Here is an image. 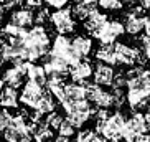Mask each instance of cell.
Returning a JSON list of instances; mask_svg holds the SVG:
<instances>
[{
	"instance_id": "obj_21",
	"label": "cell",
	"mask_w": 150,
	"mask_h": 142,
	"mask_svg": "<svg viewBox=\"0 0 150 142\" xmlns=\"http://www.w3.org/2000/svg\"><path fill=\"white\" fill-rule=\"evenodd\" d=\"M94 56H96L97 61L115 66V41L114 43H101L96 48Z\"/></svg>"
},
{
	"instance_id": "obj_35",
	"label": "cell",
	"mask_w": 150,
	"mask_h": 142,
	"mask_svg": "<svg viewBox=\"0 0 150 142\" xmlns=\"http://www.w3.org/2000/svg\"><path fill=\"white\" fill-rule=\"evenodd\" d=\"M5 13H7V7H5V5L2 4V2H0V25H2V22H4Z\"/></svg>"
},
{
	"instance_id": "obj_3",
	"label": "cell",
	"mask_w": 150,
	"mask_h": 142,
	"mask_svg": "<svg viewBox=\"0 0 150 142\" xmlns=\"http://www.w3.org/2000/svg\"><path fill=\"white\" fill-rule=\"evenodd\" d=\"M61 107H63V111L66 112V119L69 121L76 129L83 127V126L94 116V111H96V109H93V104H91L88 99L68 102V104H64V106H61Z\"/></svg>"
},
{
	"instance_id": "obj_7",
	"label": "cell",
	"mask_w": 150,
	"mask_h": 142,
	"mask_svg": "<svg viewBox=\"0 0 150 142\" xmlns=\"http://www.w3.org/2000/svg\"><path fill=\"white\" fill-rule=\"evenodd\" d=\"M144 132H147L145 116H144V112L135 111L130 117H127V122H125V127H124V132H122V139L134 142Z\"/></svg>"
},
{
	"instance_id": "obj_25",
	"label": "cell",
	"mask_w": 150,
	"mask_h": 142,
	"mask_svg": "<svg viewBox=\"0 0 150 142\" xmlns=\"http://www.w3.org/2000/svg\"><path fill=\"white\" fill-rule=\"evenodd\" d=\"M56 131H58V134H59V136H63V137H68V139L74 137V134H76V127L71 124L66 117L61 121V124L58 126Z\"/></svg>"
},
{
	"instance_id": "obj_29",
	"label": "cell",
	"mask_w": 150,
	"mask_h": 142,
	"mask_svg": "<svg viewBox=\"0 0 150 142\" xmlns=\"http://www.w3.org/2000/svg\"><path fill=\"white\" fill-rule=\"evenodd\" d=\"M35 23L36 25H45V23L48 22V18H50V12L48 9H43V7H38V9H35Z\"/></svg>"
},
{
	"instance_id": "obj_41",
	"label": "cell",
	"mask_w": 150,
	"mask_h": 142,
	"mask_svg": "<svg viewBox=\"0 0 150 142\" xmlns=\"http://www.w3.org/2000/svg\"><path fill=\"white\" fill-rule=\"evenodd\" d=\"M4 78H2V75H0V93H2V89H4Z\"/></svg>"
},
{
	"instance_id": "obj_11",
	"label": "cell",
	"mask_w": 150,
	"mask_h": 142,
	"mask_svg": "<svg viewBox=\"0 0 150 142\" xmlns=\"http://www.w3.org/2000/svg\"><path fill=\"white\" fill-rule=\"evenodd\" d=\"M27 63L28 61H23V63L12 65L10 68H7V70L4 71V75H2L5 84L12 86V88H17V89L22 88L23 83H25V78H27V75H25V71H27Z\"/></svg>"
},
{
	"instance_id": "obj_28",
	"label": "cell",
	"mask_w": 150,
	"mask_h": 142,
	"mask_svg": "<svg viewBox=\"0 0 150 142\" xmlns=\"http://www.w3.org/2000/svg\"><path fill=\"white\" fill-rule=\"evenodd\" d=\"M12 119H13V114L10 112V109L2 107V111H0V132H2V131H5L7 127H10Z\"/></svg>"
},
{
	"instance_id": "obj_32",
	"label": "cell",
	"mask_w": 150,
	"mask_h": 142,
	"mask_svg": "<svg viewBox=\"0 0 150 142\" xmlns=\"http://www.w3.org/2000/svg\"><path fill=\"white\" fill-rule=\"evenodd\" d=\"M69 0H41V4L48 5L51 9H61V7H66Z\"/></svg>"
},
{
	"instance_id": "obj_9",
	"label": "cell",
	"mask_w": 150,
	"mask_h": 142,
	"mask_svg": "<svg viewBox=\"0 0 150 142\" xmlns=\"http://www.w3.org/2000/svg\"><path fill=\"white\" fill-rule=\"evenodd\" d=\"M144 12L145 10L142 9V7H134L129 13H125V18H124L125 33H129V35H132V36H137L145 30L147 15H144Z\"/></svg>"
},
{
	"instance_id": "obj_23",
	"label": "cell",
	"mask_w": 150,
	"mask_h": 142,
	"mask_svg": "<svg viewBox=\"0 0 150 142\" xmlns=\"http://www.w3.org/2000/svg\"><path fill=\"white\" fill-rule=\"evenodd\" d=\"M56 109V101H54V96L51 93H50L48 89L43 93V96H41V99L38 101V104H36L35 111L41 112V114H50L51 111H54Z\"/></svg>"
},
{
	"instance_id": "obj_40",
	"label": "cell",
	"mask_w": 150,
	"mask_h": 142,
	"mask_svg": "<svg viewBox=\"0 0 150 142\" xmlns=\"http://www.w3.org/2000/svg\"><path fill=\"white\" fill-rule=\"evenodd\" d=\"M74 2H84V4H93V5L97 4V0H74Z\"/></svg>"
},
{
	"instance_id": "obj_15",
	"label": "cell",
	"mask_w": 150,
	"mask_h": 142,
	"mask_svg": "<svg viewBox=\"0 0 150 142\" xmlns=\"http://www.w3.org/2000/svg\"><path fill=\"white\" fill-rule=\"evenodd\" d=\"M10 23H13L17 27H22V28H30L35 25V9L31 7H18L15 9L12 13H10L8 18Z\"/></svg>"
},
{
	"instance_id": "obj_5",
	"label": "cell",
	"mask_w": 150,
	"mask_h": 142,
	"mask_svg": "<svg viewBox=\"0 0 150 142\" xmlns=\"http://www.w3.org/2000/svg\"><path fill=\"white\" fill-rule=\"evenodd\" d=\"M86 84V98L88 101L96 107H106L110 109L114 107V96H112V91H106L104 86L97 84V83H84Z\"/></svg>"
},
{
	"instance_id": "obj_20",
	"label": "cell",
	"mask_w": 150,
	"mask_h": 142,
	"mask_svg": "<svg viewBox=\"0 0 150 142\" xmlns=\"http://www.w3.org/2000/svg\"><path fill=\"white\" fill-rule=\"evenodd\" d=\"M18 102H20L18 89L5 84V88L2 89V93H0V106L5 107V109H17Z\"/></svg>"
},
{
	"instance_id": "obj_18",
	"label": "cell",
	"mask_w": 150,
	"mask_h": 142,
	"mask_svg": "<svg viewBox=\"0 0 150 142\" xmlns=\"http://www.w3.org/2000/svg\"><path fill=\"white\" fill-rule=\"evenodd\" d=\"M93 38L88 35H76L73 40H71V48L74 51V55L79 60L83 58H88L93 51Z\"/></svg>"
},
{
	"instance_id": "obj_14",
	"label": "cell",
	"mask_w": 150,
	"mask_h": 142,
	"mask_svg": "<svg viewBox=\"0 0 150 142\" xmlns=\"http://www.w3.org/2000/svg\"><path fill=\"white\" fill-rule=\"evenodd\" d=\"M93 65L88 58H83L78 63L71 65L68 75L71 76V81H76V83H86L89 78H93Z\"/></svg>"
},
{
	"instance_id": "obj_24",
	"label": "cell",
	"mask_w": 150,
	"mask_h": 142,
	"mask_svg": "<svg viewBox=\"0 0 150 142\" xmlns=\"http://www.w3.org/2000/svg\"><path fill=\"white\" fill-rule=\"evenodd\" d=\"M94 10H96V7H94L93 4L74 2L73 9H71V12H73V15H74V18L78 20V22H84V20H86V18H88L89 15L93 13Z\"/></svg>"
},
{
	"instance_id": "obj_38",
	"label": "cell",
	"mask_w": 150,
	"mask_h": 142,
	"mask_svg": "<svg viewBox=\"0 0 150 142\" xmlns=\"http://www.w3.org/2000/svg\"><path fill=\"white\" fill-rule=\"evenodd\" d=\"M144 78H145L147 81H149V84H150V68H144Z\"/></svg>"
},
{
	"instance_id": "obj_4",
	"label": "cell",
	"mask_w": 150,
	"mask_h": 142,
	"mask_svg": "<svg viewBox=\"0 0 150 142\" xmlns=\"http://www.w3.org/2000/svg\"><path fill=\"white\" fill-rule=\"evenodd\" d=\"M48 22L53 27V30L59 35H69L76 28V18L71 12V9H66V7L54 9V12L50 13Z\"/></svg>"
},
{
	"instance_id": "obj_6",
	"label": "cell",
	"mask_w": 150,
	"mask_h": 142,
	"mask_svg": "<svg viewBox=\"0 0 150 142\" xmlns=\"http://www.w3.org/2000/svg\"><path fill=\"white\" fill-rule=\"evenodd\" d=\"M125 33V28H124V22H120V20H109L107 18L106 23L102 25L99 30L94 33V38H96L99 43H114L117 38H120V36Z\"/></svg>"
},
{
	"instance_id": "obj_8",
	"label": "cell",
	"mask_w": 150,
	"mask_h": 142,
	"mask_svg": "<svg viewBox=\"0 0 150 142\" xmlns=\"http://www.w3.org/2000/svg\"><path fill=\"white\" fill-rule=\"evenodd\" d=\"M45 91H46V88L36 84V83H33V81H30V80H27V83H23V86H22V93H20V104L25 106L27 109H30V111H31V109H35Z\"/></svg>"
},
{
	"instance_id": "obj_36",
	"label": "cell",
	"mask_w": 150,
	"mask_h": 142,
	"mask_svg": "<svg viewBox=\"0 0 150 142\" xmlns=\"http://www.w3.org/2000/svg\"><path fill=\"white\" fill-rule=\"evenodd\" d=\"M139 4L144 10H150V0H139Z\"/></svg>"
},
{
	"instance_id": "obj_16",
	"label": "cell",
	"mask_w": 150,
	"mask_h": 142,
	"mask_svg": "<svg viewBox=\"0 0 150 142\" xmlns=\"http://www.w3.org/2000/svg\"><path fill=\"white\" fill-rule=\"evenodd\" d=\"M81 99H88L86 98V84H84V83H76V81L66 83L63 98L59 99V104L64 106V104H68V102L81 101Z\"/></svg>"
},
{
	"instance_id": "obj_1",
	"label": "cell",
	"mask_w": 150,
	"mask_h": 142,
	"mask_svg": "<svg viewBox=\"0 0 150 142\" xmlns=\"http://www.w3.org/2000/svg\"><path fill=\"white\" fill-rule=\"evenodd\" d=\"M23 50H25V56L27 61L36 63L38 60L46 56V53L50 51L51 46V35L50 30L45 28V25H33L30 27L25 35L22 36Z\"/></svg>"
},
{
	"instance_id": "obj_30",
	"label": "cell",
	"mask_w": 150,
	"mask_h": 142,
	"mask_svg": "<svg viewBox=\"0 0 150 142\" xmlns=\"http://www.w3.org/2000/svg\"><path fill=\"white\" fill-rule=\"evenodd\" d=\"M127 84V75L125 73H115L114 76V81H112V84H110V88H122Z\"/></svg>"
},
{
	"instance_id": "obj_22",
	"label": "cell",
	"mask_w": 150,
	"mask_h": 142,
	"mask_svg": "<svg viewBox=\"0 0 150 142\" xmlns=\"http://www.w3.org/2000/svg\"><path fill=\"white\" fill-rule=\"evenodd\" d=\"M107 15L106 13H102V12H99V10H94L93 13L89 15L88 18H86V20H84V30L88 31L89 35H94V33H96L97 30H99V28L102 27V25H104V23H106V20H107Z\"/></svg>"
},
{
	"instance_id": "obj_37",
	"label": "cell",
	"mask_w": 150,
	"mask_h": 142,
	"mask_svg": "<svg viewBox=\"0 0 150 142\" xmlns=\"http://www.w3.org/2000/svg\"><path fill=\"white\" fill-rule=\"evenodd\" d=\"M144 116H145V124H147V131L150 132V111L144 112Z\"/></svg>"
},
{
	"instance_id": "obj_13",
	"label": "cell",
	"mask_w": 150,
	"mask_h": 142,
	"mask_svg": "<svg viewBox=\"0 0 150 142\" xmlns=\"http://www.w3.org/2000/svg\"><path fill=\"white\" fill-rule=\"evenodd\" d=\"M45 71L48 75H59V76H66L68 71H69V63L64 60L63 56H58V55H53V53H46L45 56Z\"/></svg>"
},
{
	"instance_id": "obj_33",
	"label": "cell",
	"mask_w": 150,
	"mask_h": 142,
	"mask_svg": "<svg viewBox=\"0 0 150 142\" xmlns=\"http://www.w3.org/2000/svg\"><path fill=\"white\" fill-rule=\"evenodd\" d=\"M2 4L7 7V9H12V7H17V5H20L23 2V0H0Z\"/></svg>"
},
{
	"instance_id": "obj_19",
	"label": "cell",
	"mask_w": 150,
	"mask_h": 142,
	"mask_svg": "<svg viewBox=\"0 0 150 142\" xmlns=\"http://www.w3.org/2000/svg\"><path fill=\"white\" fill-rule=\"evenodd\" d=\"M25 75H27V80L33 81L36 84L43 86L46 88V80H48V73L45 71V66L43 65H36V63H27V71H25Z\"/></svg>"
},
{
	"instance_id": "obj_17",
	"label": "cell",
	"mask_w": 150,
	"mask_h": 142,
	"mask_svg": "<svg viewBox=\"0 0 150 142\" xmlns=\"http://www.w3.org/2000/svg\"><path fill=\"white\" fill-rule=\"evenodd\" d=\"M114 76H115L114 66H112V65H107V63H101V61H99V65H97V66L94 68V71H93L94 83L104 86V88L112 84Z\"/></svg>"
},
{
	"instance_id": "obj_39",
	"label": "cell",
	"mask_w": 150,
	"mask_h": 142,
	"mask_svg": "<svg viewBox=\"0 0 150 142\" xmlns=\"http://www.w3.org/2000/svg\"><path fill=\"white\" fill-rule=\"evenodd\" d=\"M145 33H150V17H147L145 18Z\"/></svg>"
},
{
	"instance_id": "obj_26",
	"label": "cell",
	"mask_w": 150,
	"mask_h": 142,
	"mask_svg": "<svg viewBox=\"0 0 150 142\" xmlns=\"http://www.w3.org/2000/svg\"><path fill=\"white\" fill-rule=\"evenodd\" d=\"M97 5L106 12H115L124 7V0H97Z\"/></svg>"
},
{
	"instance_id": "obj_27",
	"label": "cell",
	"mask_w": 150,
	"mask_h": 142,
	"mask_svg": "<svg viewBox=\"0 0 150 142\" xmlns=\"http://www.w3.org/2000/svg\"><path fill=\"white\" fill-rule=\"evenodd\" d=\"M63 119H64V116H63L61 112H58L56 109H54V111H51L50 114H46V122H48V126L53 129V131H56L58 126L61 124Z\"/></svg>"
},
{
	"instance_id": "obj_10",
	"label": "cell",
	"mask_w": 150,
	"mask_h": 142,
	"mask_svg": "<svg viewBox=\"0 0 150 142\" xmlns=\"http://www.w3.org/2000/svg\"><path fill=\"white\" fill-rule=\"evenodd\" d=\"M50 53L58 55V56H63L69 65H74V63L79 61V58L74 55L73 48H71V40L66 35H59L58 33L51 40V46H50Z\"/></svg>"
},
{
	"instance_id": "obj_2",
	"label": "cell",
	"mask_w": 150,
	"mask_h": 142,
	"mask_svg": "<svg viewBox=\"0 0 150 142\" xmlns=\"http://www.w3.org/2000/svg\"><path fill=\"white\" fill-rule=\"evenodd\" d=\"M125 122H127V116L124 114L122 111L109 112L107 117L96 121L94 131L101 134L106 141H120Z\"/></svg>"
},
{
	"instance_id": "obj_12",
	"label": "cell",
	"mask_w": 150,
	"mask_h": 142,
	"mask_svg": "<svg viewBox=\"0 0 150 142\" xmlns=\"http://www.w3.org/2000/svg\"><path fill=\"white\" fill-rule=\"evenodd\" d=\"M137 53L139 48H134L127 43H115V66H134Z\"/></svg>"
},
{
	"instance_id": "obj_34",
	"label": "cell",
	"mask_w": 150,
	"mask_h": 142,
	"mask_svg": "<svg viewBox=\"0 0 150 142\" xmlns=\"http://www.w3.org/2000/svg\"><path fill=\"white\" fill-rule=\"evenodd\" d=\"M27 7H31V9H38L41 5V0H23Z\"/></svg>"
},
{
	"instance_id": "obj_31",
	"label": "cell",
	"mask_w": 150,
	"mask_h": 142,
	"mask_svg": "<svg viewBox=\"0 0 150 142\" xmlns=\"http://www.w3.org/2000/svg\"><path fill=\"white\" fill-rule=\"evenodd\" d=\"M140 50L145 53V56L150 60V33H145V35L140 38Z\"/></svg>"
}]
</instances>
